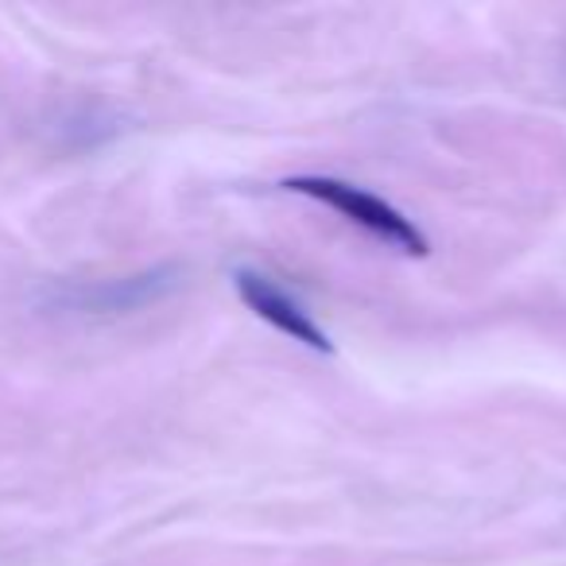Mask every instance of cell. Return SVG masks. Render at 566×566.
<instances>
[{
    "label": "cell",
    "instance_id": "1",
    "mask_svg": "<svg viewBox=\"0 0 566 566\" xmlns=\"http://www.w3.org/2000/svg\"><path fill=\"white\" fill-rule=\"evenodd\" d=\"M283 187L295 190V195L318 198V202L331 206V210H338L342 218H349L354 226L369 229L373 237H380V241L411 252V256H423L427 252V237L419 233V229L411 226L396 206H388L385 198L369 195V190L354 187V182L326 179V175H307V179H287Z\"/></svg>",
    "mask_w": 566,
    "mask_h": 566
},
{
    "label": "cell",
    "instance_id": "2",
    "mask_svg": "<svg viewBox=\"0 0 566 566\" xmlns=\"http://www.w3.org/2000/svg\"><path fill=\"white\" fill-rule=\"evenodd\" d=\"M237 292L241 300L256 311L264 323H272L280 334H287L292 342H303V346L318 349V354H331V338L315 326V318L292 300V295H283L268 275H256V272H237Z\"/></svg>",
    "mask_w": 566,
    "mask_h": 566
}]
</instances>
